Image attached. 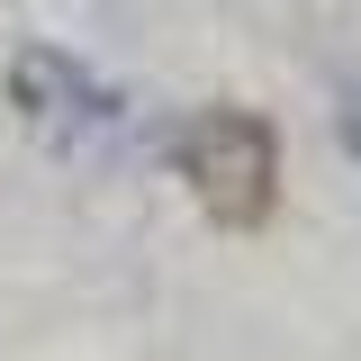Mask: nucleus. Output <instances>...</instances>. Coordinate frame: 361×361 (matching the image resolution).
I'll return each mask as SVG.
<instances>
[{"label": "nucleus", "mask_w": 361, "mask_h": 361, "mask_svg": "<svg viewBox=\"0 0 361 361\" xmlns=\"http://www.w3.org/2000/svg\"><path fill=\"white\" fill-rule=\"evenodd\" d=\"M343 135H353V154H361V109H343Z\"/></svg>", "instance_id": "7ed1b4c3"}, {"label": "nucleus", "mask_w": 361, "mask_h": 361, "mask_svg": "<svg viewBox=\"0 0 361 361\" xmlns=\"http://www.w3.org/2000/svg\"><path fill=\"white\" fill-rule=\"evenodd\" d=\"M172 163H180V180L199 190V208L217 226H262L271 217L280 145H271V127L253 109H199V118H180Z\"/></svg>", "instance_id": "f257e3e1"}, {"label": "nucleus", "mask_w": 361, "mask_h": 361, "mask_svg": "<svg viewBox=\"0 0 361 361\" xmlns=\"http://www.w3.org/2000/svg\"><path fill=\"white\" fill-rule=\"evenodd\" d=\"M18 109L37 118L54 145H99V135H118V90H99L82 63H63V54H18Z\"/></svg>", "instance_id": "f03ea898"}]
</instances>
